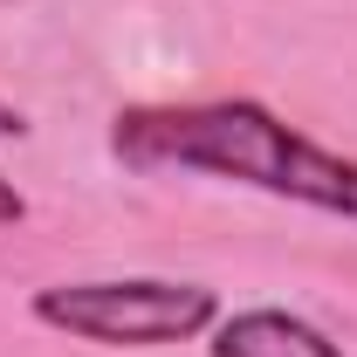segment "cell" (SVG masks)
Returning <instances> with one entry per match:
<instances>
[{"label":"cell","instance_id":"6da1fadb","mask_svg":"<svg viewBox=\"0 0 357 357\" xmlns=\"http://www.w3.org/2000/svg\"><path fill=\"white\" fill-rule=\"evenodd\" d=\"M110 158H124L131 172H199L227 185H255L268 199L357 220V158L303 137L255 96L137 103L110 124Z\"/></svg>","mask_w":357,"mask_h":357},{"label":"cell","instance_id":"7a4b0ae2","mask_svg":"<svg viewBox=\"0 0 357 357\" xmlns=\"http://www.w3.org/2000/svg\"><path fill=\"white\" fill-rule=\"evenodd\" d=\"M35 323L96 344V351H165L192 344L220 323V296L206 282H165V275H103V282H48L35 289Z\"/></svg>","mask_w":357,"mask_h":357},{"label":"cell","instance_id":"3957f363","mask_svg":"<svg viewBox=\"0 0 357 357\" xmlns=\"http://www.w3.org/2000/svg\"><path fill=\"white\" fill-rule=\"evenodd\" d=\"M213 357H344L310 316H289V310H241L213 323Z\"/></svg>","mask_w":357,"mask_h":357},{"label":"cell","instance_id":"277c9868","mask_svg":"<svg viewBox=\"0 0 357 357\" xmlns=\"http://www.w3.org/2000/svg\"><path fill=\"white\" fill-rule=\"evenodd\" d=\"M21 220H28V199L14 192V178L0 172V227H21Z\"/></svg>","mask_w":357,"mask_h":357},{"label":"cell","instance_id":"5b68a950","mask_svg":"<svg viewBox=\"0 0 357 357\" xmlns=\"http://www.w3.org/2000/svg\"><path fill=\"white\" fill-rule=\"evenodd\" d=\"M21 131H28V117H21V110L0 96V137H21Z\"/></svg>","mask_w":357,"mask_h":357}]
</instances>
